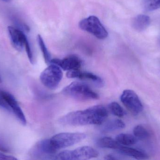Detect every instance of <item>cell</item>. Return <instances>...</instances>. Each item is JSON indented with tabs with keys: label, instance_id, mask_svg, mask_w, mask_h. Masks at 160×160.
Instances as JSON below:
<instances>
[{
	"label": "cell",
	"instance_id": "13",
	"mask_svg": "<svg viewBox=\"0 0 160 160\" xmlns=\"http://www.w3.org/2000/svg\"><path fill=\"white\" fill-rule=\"evenodd\" d=\"M117 150L122 155L131 157L135 159L145 160L148 158V155L143 151L128 146H121Z\"/></svg>",
	"mask_w": 160,
	"mask_h": 160
},
{
	"label": "cell",
	"instance_id": "21",
	"mask_svg": "<svg viewBox=\"0 0 160 160\" xmlns=\"http://www.w3.org/2000/svg\"><path fill=\"white\" fill-rule=\"evenodd\" d=\"M160 8V0H146L143 8L146 11H152Z\"/></svg>",
	"mask_w": 160,
	"mask_h": 160
},
{
	"label": "cell",
	"instance_id": "22",
	"mask_svg": "<svg viewBox=\"0 0 160 160\" xmlns=\"http://www.w3.org/2000/svg\"><path fill=\"white\" fill-rule=\"evenodd\" d=\"M6 92L0 89V107L10 112V107L6 96Z\"/></svg>",
	"mask_w": 160,
	"mask_h": 160
},
{
	"label": "cell",
	"instance_id": "5",
	"mask_svg": "<svg viewBox=\"0 0 160 160\" xmlns=\"http://www.w3.org/2000/svg\"><path fill=\"white\" fill-rule=\"evenodd\" d=\"M62 71L59 66L51 64L40 74L41 83L48 89L54 90L58 87L63 78Z\"/></svg>",
	"mask_w": 160,
	"mask_h": 160
},
{
	"label": "cell",
	"instance_id": "20",
	"mask_svg": "<svg viewBox=\"0 0 160 160\" xmlns=\"http://www.w3.org/2000/svg\"><path fill=\"white\" fill-rule=\"evenodd\" d=\"M109 109L112 113L118 117H122L126 115V112L122 107L116 102H112L109 104Z\"/></svg>",
	"mask_w": 160,
	"mask_h": 160
},
{
	"label": "cell",
	"instance_id": "19",
	"mask_svg": "<svg viewBox=\"0 0 160 160\" xmlns=\"http://www.w3.org/2000/svg\"><path fill=\"white\" fill-rule=\"evenodd\" d=\"M37 41L38 45L40 47V49L42 52V54L44 56V60L46 64H50L51 58V55L48 50L46 45L44 43V40L41 35L38 34L37 36Z\"/></svg>",
	"mask_w": 160,
	"mask_h": 160
},
{
	"label": "cell",
	"instance_id": "15",
	"mask_svg": "<svg viewBox=\"0 0 160 160\" xmlns=\"http://www.w3.org/2000/svg\"><path fill=\"white\" fill-rule=\"evenodd\" d=\"M126 127L125 123L120 119H116L108 121L102 124L101 131L103 132H110L122 129Z\"/></svg>",
	"mask_w": 160,
	"mask_h": 160
},
{
	"label": "cell",
	"instance_id": "4",
	"mask_svg": "<svg viewBox=\"0 0 160 160\" xmlns=\"http://www.w3.org/2000/svg\"><path fill=\"white\" fill-rule=\"evenodd\" d=\"M97 150L89 146L78 147L73 150H65L58 154L56 159L62 160H85L97 157Z\"/></svg>",
	"mask_w": 160,
	"mask_h": 160
},
{
	"label": "cell",
	"instance_id": "7",
	"mask_svg": "<svg viewBox=\"0 0 160 160\" xmlns=\"http://www.w3.org/2000/svg\"><path fill=\"white\" fill-rule=\"evenodd\" d=\"M120 100L126 108L134 115H138L143 110L142 101L132 90H124L120 96Z\"/></svg>",
	"mask_w": 160,
	"mask_h": 160
},
{
	"label": "cell",
	"instance_id": "3",
	"mask_svg": "<svg viewBox=\"0 0 160 160\" xmlns=\"http://www.w3.org/2000/svg\"><path fill=\"white\" fill-rule=\"evenodd\" d=\"M85 133L81 132H62L52 137L51 142L58 151L79 143L86 138Z\"/></svg>",
	"mask_w": 160,
	"mask_h": 160
},
{
	"label": "cell",
	"instance_id": "6",
	"mask_svg": "<svg viewBox=\"0 0 160 160\" xmlns=\"http://www.w3.org/2000/svg\"><path fill=\"white\" fill-rule=\"evenodd\" d=\"M79 26L83 31L92 34L99 39H105L108 37V32L96 16H90L83 19L79 23Z\"/></svg>",
	"mask_w": 160,
	"mask_h": 160
},
{
	"label": "cell",
	"instance_id": "23",
	"mask_svg": "<svg viewBox=\"0 0 160 160\" xmlns=\"http://www.w3.org/2000/svg\"><path fill=\"white\" fill-rule=\"evenodd\" d=\"M0 159L2 160H15L16 159L15 157H11L10 156H6L4 154L0 153Z\"/></svg>",
	"mask_w": 160,
	"mask_h": 160
},
{
	"label": "cell",
	"instance_id": "25",
	"mask_svg": "<svg viewBox=\"0 0 160 160\" xmlns=\"http://www.w3.org/2000/svg\"><path fill=\"white\" fill-rule=\"evenodd\" d=\"M2 1H6V2H7V1H9V0H2Z\"/></svg>",
	"mask_w": 160,
	"mask_h": 160
},
{
	"label": "cell",
	"instance_id": "11",
	"mask_svg": "<svg viewBox=\"0 0 160 160\" xmlns=\"http://www.w3.org/2000/svg\"><path fill=\"white\" fill-rule=\"evenodd\" d=\"M67 77L71 79H78L91 81L98 87L103 85V80L94 73L86 71H82L80 70H71L67 72Z\"/></svg>",
	"mask_w": 160,
	"mask_h": 160
},
{
	"label": "cell",
	"instance_id": "14",
	"mask_svg": "<svg viewBox=\"0 0 160 160\" xmlns=\"http://www.w3.org/2000/svg\"><path fill=\"white\" fill-rule=\"evenodd\" d=\"M151 19L148 16L143 14L137 15L132 21L133 29L138 32H142L150 25Z\"/></svg>",
	"mask_w": 160,
	"mask_h": 160
},
{
	"label": "cell",
	"instance_id": "8",
	"mask_svg": "<svg viewBox=\"0 0 160 160\" xmlns=\"http://www.w3.org/2000/svg\"><path fill=\"white\" fill-rule=\"evenodd\" d=\"M57 151L52 143L50 139H45L37 143L32 149L31 153L34 157H51Z\"/></svg>",
	"mask_w": 160,
	"mask_h": 160
},
{
	"label": "cell",
	"instance_id": "17",
	"mask_svg": "<svg viewBox=\"0 0 160 160\" xmlns=\"http://www.w3.org/2000/svg\"><path fill=\"white\" fill-rule=\"evenodd\" d=\"M115 140L119 144L124 146L133 145L137 142V139L135 136L127 133L118 134L116 137Z\"/></svg>",
	"mask_w": 160,
	"mask_h": 160
},
{
	"label": "cell",
	"instance_id": "18",
	"mask_svg": "<svg viewBox=\"0 0 160 160\" xmlns=\"http://www.w3.org/2000/svg\"><path fill=\"white\" fill-rule=\"evenodd\" d=\"M133 133L137 139L141 140H146L151 136L150 132L142 125L136 126L133 129Z\"/></svg>",
	"mask_w": 160,
	"mask_h": 160
},
{
	"label": "cell",
	"instance_id": "2",
	"mask_svg": "<svg viewBox=\"0 0 160 160\" xmlns=\"http://www.w3.org/2000/svg\"><path fill=\"white\" fill-rule=\"evenodd\" d=\"M62 93L65 95L80 101L95 100L99 95L84 83L75 81L65 87Z\"/></svg>",
	"mask_w": 160,
	"mask_h": 160
},
{
	"label": "cell",
	"instance_id": "16",
	"mask_svg": "<svg viewBox=\"0 0 160 160\" xmlns=\"http://www.w3.org/2000/svg\"><path fill=\"white\" fill-rule=\"evenodd\" d=\"M97 144L99 147L109 149H118L121 146L116 140L108 137L100 138L97 141Z\"/></svg>",
	"mask_w": 160,
	"mask_h": 160
},
{
	"label": "cell",
	"instance_id": "12",
	"mask_svg": "<svg viewBox=\"0 0 160 160\" xmlns=\"http://www.w3.org/2000/svg\"><path fill=\"white\" fill-rule=\"evenodd\" d=\"M6 96L10 107V112L12 113L23 126L26 124V119L18 103L14 96L8 92H6Z\"/></svg>",
	"mask_w": 160,
	"mask_h": 160
},
{
	"label": "cell",
	"instance_id": "26",
	"mask_svg": "<svg viewBox=\"0 0 160 160\" xmlns=\"http://www.w3.org/2000/svg\"><path fill=\"white\" fill-rule=\"evenodd\" d=\"M159 43H160V39H159Z\"/></svg>",
	"mask_w": 160,
	"mask_h": 160
},
{
	"label": "cell",
	"instance_id": "24",
	"mask_svg": "<svg viewBox=\"0 0 160 160\" xmlns=\"http://www.w3.org/2000/svg\"><path fill=\"white\" fill-rule=\"evenodd\" d=\"M2 78H1V75H0V83L2 82Z\"/></svg>",
	"mask_w": 160,
	"mask_h": 160
},
{
	"label": "cell",
	"instance_id": "1",
	"mask_svg": "<svg viewBox=\"0 0 160 160\" xmlns=\"http://www.w3.org/2000/svg\"><path fill=\"white\" fill-rule=\"evenodd\" d=\"M108 116L106 108L102 105H98L84 110L71 112L61 117L59 122L64 126L101 125Z\"/></svg>",
	"mask_w": 160,
	"mask_h": 160
},
{
	"label": "cell",
	"instance_id": "10",
	"mask_svg": "<svg viewBox=\"0 0 160 160\" xmlns=\"http://www.w3.org/2000/svg\"><path fill=\"white\" fill-rule=\"evenodd\" d=\"M8 30L12 46L17 50L22 51L28 40L26 35L22 31L13 26H8Z\"/></svg>",
	"mask_w": 160,
	"mask_h": 160
},
{
	"label": "cell",
	"instance_id": "9",
	"mask_svg": "<svg viewBox=\"0 0 160 160\" xmlns=\"http://www.w3.org/2000/svg\"><path fill=\"white\" fill-rule=\"evenodd\" d=\"M51 64H54L59 66L62 69L66 71L80 70L82 66V61L78 56L71 55L64 59H52Z\"/></svg>",
	"mask_w": 160,
	"mask_h": 160
}]
</instances>
